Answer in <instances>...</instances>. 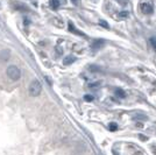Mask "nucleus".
Masks as SVG:
<instances>
[{"label": "nucleus", "mask_w": 156, "mask_h": 155, "mask_svg": "<svg viewBox=\"0 0 156 155\" xmlns=\"http://www.w3.org/2000/svg\"><path fill=\"white\" fill-rule=\"evenodd\" d=\"M41 91H42V84H41V82L37 81V79H34L30 83V85H29V95L32 96V97H37V96L41 93Z\"/></svg>", "instance_id": "obj_1"}, {"label": "nucleus", "mask_w": 156, "mask_h": 155, "mask_svg": "<svg viewBox=\"0 0 156 155\" xmlns=\"http://www.w3.org/2000/svg\"><path fill=\"white\" fill-rule=\"evenodd\" d=\"M6 74L12 81H17L21 77V71L17 65H9L7 70H6Z\"/></svg>", "instance_id": "obj_2"}, {"label": "nucleus", "mask_w": 156, "mask_h": 155, "mask_svg": "<svg viewBox=\"0 0 156 155\" xmlns=\"http://www.w3.org/2000/svg\"><path fill=\"white\" fill-rule=\"evenodd\" d=\"M139 9L143 13V14H151L154 12V7L150 2H147V1H142L140 2L139 5Z\"/></svg>", "instance_id": "obj_3"}, {"label": "nucleus", "mask_w": 156, "mask_h": 155, "mask_svg": "<svg viewBox=\"0 0 156 155\" xmlns=\"http://www.w3.org/2000/svg\"><path fill=\"white\" fill-rule=\"evenodd\" d=\"M75 57L73 56H67L65 59H64V61H63V63L65 64V65H70V64H72L73 62H75Z\"/></svg>", "instance_id": "obj_4"}, {"label": "nucleus", "mask_w": 156, "mask_h": 155, "mask_svg": "<svg viewBox=\"0 0 156 155\" xmlns=\"http://www.w3.org/2000/svg\"><path fill=\"white\" fill-rule=\"evenodd\" d=\"M101 46H104V41H101V40H97V41L92 44V48H93V49H98V48H100Z\"/></svg>", "instance_id": "obj_5"}, {"label": "nucleus", "mask_w": 156, "mask_h": 155, "mask_svg": "<svg viewBox=\"0 0 156 155\" xmlns=\"http://www.w3.org/2000/svg\"><path fill=\"white\" fill-rule=\"evenodd\" d=\"M115 95L118 96L119 98H125V97H126L125 91H123V90H121V89H117V90H115Z\"/></svg>", "instance_id": "obj_6"}, {"label": "nucleus", "mask_w": 156, "mask_h": 155, "mask_svg": "<svg viewBox=\"0 0 156 155\" xmlns=\"http://www.w3.org/2000/svg\"><path fill=\"white\" fill-rule=\"evenodd\" d=\"M50 4H51V7L54 9L58 8L60 7V0H51L50 1Z\"/></svg>", "instance_id": "obj_7"}, {"label": "nucleus", "mask_w": 156, "mask_h": 155, "mask_svg": "<svg viewBox=\"0 0 156 155\" xmlns=\"http://www.w3.org/2000/svg\"><path fill=\"white\" fill-rule=\"evenodd\" d=\"M110 129H111V131H117V129H118V125H117L115 122L110 124Z\"/></svg>", "instance_id": "obj_8"}, {"label": "nucleus", "mask_w": 156, "mask_h": 155, "mask_svg": "<svg viewBox=\"0 0 156 155\" xmlns=\"http://www.w3.org/2000/svg\"><path fill=\"white\" fill-rule=\"evenodd\" d=\"M150 44L153 46V48L156 50V39L155 37H151V39H150Z\"/></svg>", "instance_id": "obj_9"}, {"label": "nucleus", "mask_w": 156, "mask_h": 155, "mask_svg": "<svg viewBox=\"0 0 156 155\" xmlns=\"http://www.w3.org/2000/svg\"><path fill=\"white\" fill-rule=\"evenodd\" d=\"M84 99H85L86 102H91V100H93V97H92V96H90V95H86L85 97H84Z\"/></svg>", "instance_id": "obj_10"}, {"label": "nucleus", "mask_w": 156, "mask_h": 155, "mask_svg": "<svg viewBox=\"0 0 156 155\" xmlns=\"http://www.w3.org/2000/svg\"><path fill=\"white\" fill-rule=\"evenodd\" d=\"M71 2H72L73 5H76V6H78V5L80 4V0H71Z\"/></svg>", "instance_id": "obj_11"}, {"label": "nucleus", "mask_w": 156, "mask_h": 155, "mask_svg": "<svg viewBox=\"0 0 156 155\" xmlns=\"http://www.w3.org/2000/svg\"><path fill=\"white\" fill-rule=\"evenodd\" d=\"M100 85V83H92V84H90V87H97V86Z\"/></svg>", "instance_id": "obj_12"}, {"label": "nucleus", "mask_w": 156, "mask_h": 155, "mask_svg": "<svg viewBox=\"0 0 156 155\" xmlns=\"http://www.w3.org/2000/svg\"><path fill=\"white\" fill-rule=\"evenodd\" d=\"M100 25H101V26H104V27H106V28H108V25L106 24V21H100Z\"/></svg>", "instance_id": "obj_13"}, {"label": "nucleus", "mask_w": 156, "mask_h": 155, "mask_svg": "<svg viewBox=\"0 0 156 155\" xmlns=\"http://www.w3.org/2000/svg\"><path fill=\"white\" fill-rule=\"evenodd\" d=\"M140 137V139H141V140H143V141H146V140H147V138H145V135H139Z\"/></svg>", "instance_id": "obj_14"}, {"label": "nucleus", "mask_w": 156, "mask_h": 155, "mask_svg": "<svg viewBox=\"0 0 156 155\" xmlns=\"http://www.w3.org/2000/svg\"><path fill=\"white\" fill-rule=\"evenodd\" d=\"M122 17H127L128 14H127V12H122V14H121Z\"/></svg>", "instance_id": "obj_15"}]
</instances>
